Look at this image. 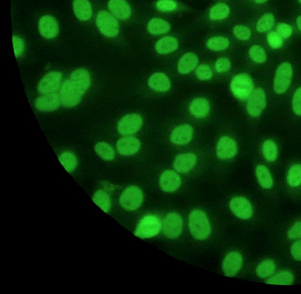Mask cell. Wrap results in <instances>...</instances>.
Masks as SVG:
<instances>
[{"instance_id": "1", "label": "cell", "mask_w": 301, "mask_h": 294, "mask_svg": "<svg viewBox=\"0 0 301 294\" xmlns=\"http://www.w3.org/2000/svg\"><path fill=\"white\" fill-rule=\"evenodd\" d=\"M189 228L193 237L198 240L207 239L211 233V227L207 215L199 210L192 211L189 214Z\"/></svg>"}, {"instance_id": "2", "label": "cell", "mask_w": 301, "mask_h": 294, "mask_svg": "<svg viewBox=\"0 0 301 294\" xmlns=\"http://www.w3.org/2000/svg\"><path fill=\"white\" fill-rule=\"evenodd\" d=\"M85 92L70 79L63 82L60 90L61 103L66 107H72L81 102Z\"/></svg>"}, {"instance_id": "3", "label": "cell", "mask_w": 301, "mask_h": 294, "mask_svg": "<svg viewBox=\"0 0 301 294\" xmlns=\"http://www.w3.org/2000/svg\"><path fill=\"white\" fill-rule=\"evenodd\" d=\"M231 89L237 99L244 101L248 99L254 89L252 78L245 73L238 74L233 78Z\"/></svg>"}, {"instance_id": "4", "label": "cell", "mask_w": 301, "mask_h": 294, "mask_svg": "<svg viewBox=\"0 0 301 294\" xmlns=\"http://www.w3.org/2000/svg\"><path fill=\"white\" fill-rule=\"evenodd\" d=\"M161 228L162 224L159 218L153 215H147L139 221L134 235L141 239L151 238L157 236Z\"/></svg>"}, {"instance_id": "5", "label": "cell", "mask_w": 301, "mask_h": 294, "mask_svg": "<svg viewBox=\"0 0 301 294\" xmlns=\"http://www.w3.org/2000/svg\"><path fill=\"white\" fill-rule=\"evenodd\" d=\"M143 195L141 189L137 186H131L123 192L120 202L123 208L126 210H137L141 206Z\"/></svg>"}, {"instance_id": "6", "label": "cell", "mask_w": 301, "mask_h": 294, "mask_svg": "<svg viewBox=\"0 0 301 294\" xmlns=\"http://www.w3.org/2000/svg\"><path fill=\"white\" fill-rule=\"evenodd\" d=\"M97 25L101 32L107 37H116L119 33L118 21L113 15L106 11H101L98 14Z\"/></svg>"}, {"instance_id": "7", "label": "cell", "mask_w": 301, "mask_h": 294, "mask_svg": "<svg viewBox=\"0 0 301 294\" xmlns=\"http://www.w3.org/2000/svg\"><path fill=\"white\" fill-rule=\"evenodd\" d=\"M293 78L292 66L288 62L279 66L274 80V90L278 94L285 93L290 87Z\"/></svg>"}, {"instance_id": "8", "label": "cell", "mask_w": 301, "mask_h": 294, "mask_svg": "<svg viewBox=\"0 0 301 294\" xmlns=\"http://www.w3.org/2000/svg\"><path fill=\"white\" fill-rule=\"evenodd\" d=\"M266 96L261 88H256L248 98L247 110L250 116L258 117L266 106Z\"/></svg>"}, {"instance_id": "9", "label": "cell", "mask_w": 301, "mask_h": 294, "mask_svg": "<svg viewBox=\"0 0 301 294\" xmlns=\"http://www.w3.org/2000/svg\"><path fill=\"white\" fill-rule=\"evenodd\" d=\"M62 75L59 71L47 74L38 85V91L44 95L55 93L61 87Z\"/></svg>"}, {"instance_id": "10", "label": "cell", "mask_w": 301, "mask_h": 294, "mask_svg": "<svg viewBox=\"0 0 301 294\" xmlns=\"http://www.w3.org/2000/svg\"><path fill=\"white\" fill-rule=\"evenodd\" d=\"M182 220L179 214L171 213L163 221V230L168 238L176 239L182 233Z\"/></svg>"}, {"instance_id": "11", "label": "cell", "mask_w": 301, "mask_h": 294, "mask_svg": "<svg viewBox=\"0 0 301 294\" xmlns=\"http://www.w3.org/2000/svg\"><path fill=\"white\" fill-rule=\"evenodd\" d=\"M141 116L137 113L126 115L120 120L118 131L123 136L132 135L137 133L142 125Z\"/></svg>"}, {"instance_id": "12", "label": "cell", "mask_w": 301, "mask_h": 294, "mask_svg": "<svg viewBox=\"0 0 301 294\" xmlns=\"http://www.w3.org/2000/svg\"><path fill=\"white\" fill-rule=\"evenodd\" d=\"M242 264V255L239 252H231L225 257L222 268L226 276L233 277L241 269Z\"/></svg>"}, {"instance_id": "13", "label": "cell", "mask_w": 301, "mask_h": 294, "mask_svg": "<svg viewBox=\"0 0 301 294\" xmlns=\"http://www.w3.org/2000/svg\"><path fill=\"white\" fill-rule=\"evenodd\" d=\"M230 208L233 213L240 219L246 220L251 217L252 207L246 198L242 197H235L230 202Z\"/></svg>"}, {"instance_id": "14", "label": "cell", "mask_w": 301, "mask_h": 294, "mask_svg": "<svg viewBox=\"0 0 301 294\" xmlns=\"http://www.w3.org/2000/svg\"><path fill=\"white\" fill-rule=\"evenodd\" d=\"M61 103L60 95L55 93L37 98L35 106L40 111L51 112L58 109Z\"/></svg>"}, {"instance_id": "15", "label": "cell", "mask_w": 301, "mask_h": 294, "mask_svg": "<svg viewBox=\"0 0 301 294\" xmlns=\"http://www.w3.org/2000/svg\"><path fill=\"white\" fill-rule=\"evenodd\" d=\"M237 151L236 142L233 139L224 137L221 138L218 142L217 154L220 159H231L236 155Z\"/></svg>"}, {"instance_id": "16", "label": "cell", "mask_w": 301, "mask_h": 294, "mask_svg": "<svg viewBox=\"0 0 301 294\" xmlns=\"http://www.w3.org/2000/svg\"><path fill=\"white\" fill-rule=\"evenodd\" d=\"M39 28L41 36L48 39L55 38L59 31L58 23L50 15H45L40 19Z\"/></svg>"}, {"instance_id": "17", "label": "cell", "mask_w": 301, "mask_h": 294, "mask_svg": "<svg viewBox=\"0 0 301 294\" xmlns=\"http://www.w3.org/2000/svg\"><path fill=\"white\" fill-rule=\"evenodd\" d=\"M141 147L140 142L134 137L122 138L117 142L116 147L123 156H130L137 153Z\"/></svg>"}, {"instance_id": "18", "label": "cell", "mask_w": 301, "mask_h": 294, "mask_svg": "<svg viewBox=\"0 0 301 294\" xmlns=\"http://www.w3.org/2000/svg\"><path fill=\"white\" fill-rule=\"evenodd\" d=\"M181 183L180 176L173 170H167L161 176L160 185L164 192L172 193L180 188Z\"/></svg>"}, {"instance_id": "19", "label": "cell", "mask_w": 301, "mask_h": 294, "mask_svg": "<svg viewBox=\"0 0 301 294\" xmlns=\"http://www.w3.org/2000/svg\"><path fill=\"white\" fill-rule=\"evenodd\" d=\"M193 129L189 125H183L176 128L171 136L173 143L179 145H184L191 141Z\"/></svg>"}, {"instance_id": "20", "label": "cell", "mask_w": 301, "mask_h": 294, "mask_svg": "<svg viewBox=\"0 0 301 294\" xmlns=\"http://www.w3.org/2000/svg\"><path fill=\"white\" fill-rule=\"evenodd\" d=\"M109 7L113 14L120 20H126L130 17V6L125 0H110Z\"/></svg>"}, {"instance_id": "21", "label": "cell", "mask_w": 301, "mask_h": 294, "mask_svg": "<svg viewBox=\"0 0 301 294\" xmlns=\"http://www.w3.org/2000/svg\"><path fill=\"white\" fill-rule=\"evenodd\" d=\"M196 162V156L193 153L180 154L176 158L174 167L180 173H186L191 170Z\"/></svg>"}, {"instance_id": "22", "label": "cell", "mask_w": 301, "mask_h": 294, "mask_svg": "<svg viewBox=\"0 0 301 294\" xmlns=\"http://www.w3.org/2000/svg\"><path fill=\"white\" fill-rule=\"evenodd\" d=\"M149 86L154 91L167 92L170 90L171 82L169 78L162 72L155 73L149 79Z\"/></svg>"}, {"instance_id": "23", "label": "cell", "mask_w": 301, "mask_h": 294, "mask_svg": "<svg viewBox=\"0 0 301 294\" xmlns=\"http://www.w3.org/2000/svg\"><path fill=\"white\" fill-rule=\"evenodd\" d=\"M210 105L203 98H198L192 100L189 106V112L198 118H203L208 114Z\"/></svg>"}, {"instance_id": "24", "label": "cell", "mask_w": 301, "mask_h": 294, "mask_svg": "<svg viewBox=\"0 0 301 294\" xmlns=\"http://www.w3.org/2000/svg\"><path fill=\"white\" fill-rule=\"evenodd\" d=\"M73 9L76 16L82 21L90 20L93 13L88 0H74Z\"/></svg>"}, {"instance_id": "25", "label": "cell", "mask_w": 301, "mask_h": 294, "mask_svg": "<svg viewBox=\"0 0 301 294\" xmlns=\"http://www.w3.org/2000/svg\"><path fill=\"white\" fill-rule=\"evenodd\" d=\"M198 62V56L194 53L188 52L180 59L178 70L181 74H187L194 70Z\"/></svg>"}, {"instance_id": "26", "label": "cell", "mask_w": 301, "mask_h": 294, "mask_svg": "<svg viewBox=\"0 0 301 294\" xmlns=\"http://www.w3.org/2000/svg\"><path fill=\"white\" fill-rule=\"evenodd\" d=\"M70 80L86 92L90 88L91 82V75L87 70L80 68L76 69L70 75Z\"/></svg>"}, {"instance_id": "27", "label": "cell", "mask_w": 301, "mask_h": 294, "mask_svg": "<svg viewBox=\"0 0 301 294\" xmlns=\"http://www.w3.org/2000/svg\"><path fill=\"white\" fill-rule=\"evenodd\" d=\"M179 43L177 39L173 37H166L158 41L156 44L157 51L161 54H167L178 49Z\"/></svg>"}, {"instance_id": "28", "label": "cell", "mask_w": 301, "mask_h": 294, "mask_svg": "<svg viewBox=\"0 0 301 294\" xmlns=\"http://www.w3.org/2000/svg\"><path fill=\"white\" fill-rule=\"evenodd\" d=\"M170 24L167 21L160 18L152 19L148 24V30L152 34H165L170 30Z\"/></svg>"}, {"instance_id": "29", "label": "cell", "mask_w": 301, "mask_h": 294, "mask_svg": "<svg viewBox=\"0 0 301 294\" xmlns=\"http://www.w3.org/2000/svg\"><path fill=\"white\" fill-rule=\"evenodd\" d=\"M256 176L263 188L269 189L273 186V179L267 167L259 165L256 168Z\"/></svg>"}, {"instance_id": "30", "label": "cell", "mask_w": 301, "mask_h": 294, "mask_svg": "<svg viewBox=\"0 0 301 294\" xmlns=\"http://www.w3.org/2000/svg\"><path fill=\"white\" fill-rule=\"evenodd\" d=\"M294 279L292 273L284 271L268 280L266 283L272 285L290 286L293 284Z\"/></svg>"}, {"instance_id": "31", "label": "cell", "mask_w": 301, "mask_h": 294, "mask_svg": "<svg viewBox=\"0 0 301 294\" xmlns=\"http://www.w3.org/2000/svg\"><path fill=\"white\" fill-rule=\"evenodd\" d=\"M93 200L98 207L106 213L109 212L112 207L110 196L103 190L100 189L94 194Z\"/></svg>"}, {"instance_id": "32", "label": "cell", "mask_w": 301, "mask_h": 294, "mask_svg": "<svg viewBox=\"0 0 301 294\" xmlns=\"http://www.w3.org/2000/svg\"><path fill=\"white\" fill-rule=\"evenodd\" d=\"M95 151L98 155L104 160H113L115 157V153L113 147L106 142H101L97 144L95 147Z\"/></svg>"}, {"instance_id": "33", "label": "cell", "mask_w": 301, "mask_h": 294, "mask_svg": "<svg viewBox=\"0 0 301 294\" xmlns=\"http://www.w3.org/2000/svg\"><path fill=\"white\" fill-rule=\"evenodd\" d=\"M60 162L69 173L73 172L77 165V157L69 151H64L59 156Z\"/></svg>"}, {"instance_id": "34", "label": "cell", "mask_w": 301, "mask_h": 294, "mask_svg": "<svg viewBox=\"0 0 301 294\" xmlns=\"http://www.w3.org/2000/svg\"><path fill=\"white\" fill-rule=\"evenodd\" d=\"M229 7L224 3H219L214 6L210 11V17L212 20H221L229 15Z\"/></svg>"}, {"instance_id": "35", "label": "cell", "mask_w": 301, "mask_h": 294, "mask_svg": "<svg viewBox=\"0 0 301 294\" xmlns=\"http://www.w3.org/2000/svg\"><path fill=\"white\" fill-rule=\"evenodd\" d=\"M262 152L265 159L269 162H274L278 156L277 145L272 140L266 141L262 146Z\"/></svg>"}, {"instance_id": "36", "label": "cell", "mask_w": 301, "mask_h": 294, "mask_svg": "<svg viewBox=\"0 0 301 294\" xmlns=\"http://www.w3.org/2000/svg\"><path fill=\"white\" fill-rule=\"evenodd\" d=\"M275 265L273 261L270 260L262 261L256 268V274L261 278L270 277L274 273Z\"/></svg>"}, {"instance_id": "37", "label": "cell", "mask_w": 301, "mask_h": 294, "mask_svg": "<svg viewBox=\"0 0 301 294\" xmlns=\"http://www.w3.org/2000/svg\"><path fill=\"white\" fill-rule=\"evenodd\" d=\"M287 180L292 187L301 185V164H296L291 167L288 173Z\"/></svg>"}, {"instance_id": "38", "label": "cell", "mask_w": 301, "mask_h": 294, "mask_svg": "<svg viewBox=\"0 0 301 294\" xmlns=\"http://www.w3.org/2000/svg\"><path fill=\"white\" fill-rule=\"evenodd\" d=\"M230 41L227 38L223 37H212L207 42V47L212 50H223L228 48Z\"/></svg>"}, {"instance_id": "39", "label": "cell", "mask_w": 301, "mask_h": 294, "mask_svg": "<svg viewBox=\"0 0 301 294\" xmlns=\"http://www.w3.org/2000/svg\"><path fill=\"white\" fill-rule=\"evenodd\" d=\"M274 23V15L272 13H267L259 20L257 25H256V28L259 32H266L273 27Z\"/></svg>"}, {"instance_id": "40", "label": "cell", "mask_w": 301, "mask_h": 294, "mask_svg": "<svg viewBox=\"0 0 301 294\" xmlns=\"http://www.w3.org/2000/svg\"><path fill=\"white\" fill-rule=\"evenodd\" d=\"M249 55L253 61L259 64L264 62L267 59V53L265 49L260 46H252L249 50Z\"/></svg>"}, {"instance_id": "41", "label": "cell", "mask_w": 301, "mask_h": 294, "mask_svg": "<svg viewBox=\"0 0 301 294\" xmlns=\"http://www.w3.org/2000/svg\"><path fill=\"white\" fill-rule=\"evenodd\" d=\"M267 40L269 45L271 47L272 49H280L282 46H283V38L278 33L274 32V31H271V32L269 33Z\"/></svg>"}, {"instance_id": "42", "label": "cell", "mask_w": 301, "mask_h": 294, "mask_svg": "<svg viewBox=\"0 0 301 294\" xmlns=\"http://www.w3.org/2000/svg\"><path fill=\"white\" fill-rule=\"evenodd\" d=\"M196 77L199 80L202 81H207L210 80L212 77V73L208 65L202 64L198 66V68L196 70Z\"/></svg>"}, {"instance_id": "43", "label": "cell", "mask_w": 301, "mask_h": 294, "mask_svg": "<svg viewBox=\"0 0 301 294\" xmlns=\"http://www.w3.org/2000/svg\"><path fill=\"white\" fill-rule=\"evenodd\" d=\"M234 34L240 40H248L251 36V30L243 25H237L234 28Z\"/></svg>"}, {"instance_id": "44", "label": "cell", "mask_w": 301, "mask_h": 294, "mask_svg": "<svg viewBox=\"0 0 301 294\" xmlns=\"http://www.w3.org/2000/svg\"><path fill=\"white\" fill-rule=\"evenodd\" d=\"M157 7L162 12H170L175 10L177 4L174 0H159L157 3Z\"/></svg>"}, {"instance_id": "45", "label": "cell", "mask_w": 301, "mask_h": 294, "mask_svg": "<svg viewBox=\"0 0 301 294\" xmlns=\"http://www.w3.org/2000/svg\"><path fill=\"white\" fill-rule=\"evenodd\" d=\"M277 33L283 39H288L293 33L291 25L285 23H279L277 28Z\"/></svg>"}, {"instance_id": "46", "label": "cell", "mask_w": 301, "mask_h": 294, "mask_svg": "<svg viewBox=\"0 0 301 294\" xmlns=\"http://www.w3.org/2000/svg\"><path fill=\"white\" fill-rule=\"evenodd\" d=\"M231 68V62L230 59L227 58H221L217 60L215 64V68L218 72H227Z\"/></svg>"}, {"instance_id": "47", "label": "cell", "mask_w": 301, "mask_h": 294, "mask_svg": "<svg viewBox=\"0 0 301 294\" xmlns=\"http://www.w3.org/2000/svg\"><path fill=\"white\" fill-rule=\"evenodd\" d=\"M12 43H13L15 55L18 58L24 52V43L20 38L17 37H12Z\"/></svg>"}, {"instance_id": "48", "label": "cell", "mask_w": 301, "mask_h": 294, "mask_svg": "<svg viewBox=\"0 0 301 294\" xmlns=\"http://www.w3.org/2000/svg\"><path fill=\"white\" fill-rule=\"evenodd\" d=\"M293 109L296 114L301 116V88H299L295 93Z\"/></svg>"}, {"instance_id": "49", "label": "cell", "mask_w": 301, "mask_h": 294, "mask_svg": "<svg viewBox=\"0 0 301 294\" xmlns=\"http://www.w3.org/2000/svg\"><path fill=\"white\" fill-rule=\"evenodd\" d=\"M288 236L291 239L301 238V222H298L294 224L288 232Z\"/></svg>"}, {"instance_id": "50", "label": "cell", "mask_w": 301, "mask_h": 294, "mask_svg": "<svg viewBox=\"0 0 301 294\" xmlns=\"http://www.w3.org/2000/svg\"><path fill=\"white\" fill-rule=\"evenodd\" d=\"M291 254L296 260L301 261V240L294 243L291 248Z\"/></svg>"}, {"instance_id": "51", "label": "cell", "mask_w": 301, "mask_h": 294, "mask_svg": "<svg viewBox=\"0 0 301 294\" xmlns=\"http://www.w3.org/2000/svg\"><path fill=\"white\" fill-rule=\"evenodd\" d=\"M297 24L300 31H301V15L297 20Z\"/></svg>"}, {"instance_id": "52", "label": "cell", "mask_w": 301, "mask_h": 294, "mask_svg": "<svg viewBox=\"0 0 301 294\" xmlns=\"http://www.w3.org/2000/svg\"><path fill=\"white\" fill-rule=\"evenodd\" d=\"M255 2L258 3V4H263L267 1V0H254Z\"/></svg>"}, {"instance_id": "53", "label": "cell", "mask_w": 301, "mask_h": 294, "mask_svg": "<svg viewBox=\"0 0 301 294\" xmlns=\"http://www.w3.org/2000/svg\"><path fill=\"white\" fill-rule=\"evenodd\" d=\"M300 1L301 2V0H300Z\"/></svg>"}]
</instances>
